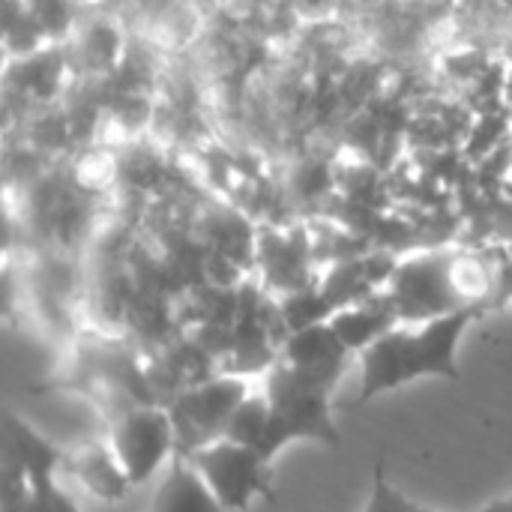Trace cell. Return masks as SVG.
I'll use <instances>...</instances> for the list:
<instances>
[{"label": "cell", "instance_id": "cell-15", "mask_svg": "<svg viewBox=\"0 0 512 512\" xmlns=\"http://www.w3.org/2000/svg\"><path fill=\"white\" fill-rule=\"evenodd\" d=\"M414 512H441V510H429V507H420V504H417V510ZM480 512H486V510H480Z\"/></svg>", "mask_w": 512, "mask_h": 512}, {"label": "cell", "instance_id": "cell-14", "mask_svg": "<svg viewBox=\"0 0 512 512\" xmlns=\"http://www.w3.org/2000/svg\"><path fill=\"white\" fill-rule=\"evenodd\" d=\"M483 510L486 512H512V495H504V498H498V501L486 504Z\"/></svg>", "mask_w": 512, "mask_h": 512}, {"label": "cell", "instance_id": "cell-6", "mask_svg": "<svg viewBox=\"0 0 512 512\" xmlns=\"http://www.w3.org/2000/svg\"><path fill=\"white\" fill-rule=\"evenodd\" d=\"M279 360L288 363L291 369L303 372L306 378L336 390V384H339V378L351 360V351L336 336L330 321H324V324L288 333L282 348H279Z\"/></svg>", "mask_w": 512, "mask_h": 512}, {"label": "cell", "instance_id": "cell-11", "mask_svg": "<svg viewBox=\"0 0 512 512\" xmlns=\"http://www.w3.org/2000/svg\"><path fill=\"white\" fill-rule=\"evenodd\" d=\"M222 438L237 441V444L261 453L267 462H273L288 447V441H285V435H282V429L276 423V414H273V408H270L264 393H258V396L249 393L246 396V402L231 414Z\"/></svg>", "mask_w": 512, "mask_h": 512}, {"label": "cell", "instance_id": "cell-7", "mask_svg": "<svg viewBox=\"0 0 512 512\" xmlns=\"http://www.w3.org/2000/svg\"><path fill=\"white\" fill-rule=\"evenodd\" d=\"M3 441H6V480L9 483H45L57 480V471L66 465V453L54 447L42 432L30 423L6 411L3 420Z\"/></svg>", "mask_w": 512, "mask_h": 512}, {"label": "cell", "instance_id": "cell-9", "mask_svg": "<svg viewBox=\"0 0 512 512\" xmlns=\"http://www.w3.org/2000/svg\"><path fill=\"white\" fill-rule=\"evenodd\" d=\"M399 321L393 303L387 300V294H375V297H366L360 303H351V306H342L333 312L330 318V327L336 330V336L345 342V348L351 354H363L366 348H372L384 333H390Z\"/></svg>", "mask_w": 512, "mask_h": 512}, {"label": "cell", "instance_id": "cell-10", "mask_svg": "<svg viewBox=\"0 0 512 512\" xmlns=\"http://www.w3.org/2000/svg\"><path fill=\"white\" fill-rule=\"evenodd\" d=\"M150 512H225V507L192 468V462L177 453L156 483Z\"/></svg>", "mask_w": 512, "mask_h": 512}, {"label": "cell", "instance_id": "cell-5", "mask_svg": "<svg viewBox=\"0 0 512 512\" xmlns=\"http://www.w3.org/2000/svg\"><path fill=\"white\" fill-rule=\"evenodd\" d=\"M246 396H249V384L243 375L234 372L210 375L201 378L198 384L183 387L168 405L177 429L180 456H189L192 450L222 438L231 414L246 402Z\"/></svg>", "mask_w": 512, "mask_h": 512}, {"label": "cell", "instance_id": "cell-3", "mask_svg": "<svg viewBox=\"0 0 512 512\" xmlns=\"http://www.w3.org/2000/svg\"><path fill=\"white\" fill-rule=\"evenodd\" d=\"M108 444L117 453L135 489L162 477V471L180 453L177 429H174L168 405H153V402L126 408L114 420Z\"/></svg>", "mask_w": 512, "mask_h": 512}, {"label": "cell", "instance_id": "cell-1", "mask_svg": "<svg viewBox=\"0 0 512 512\" xmlns=\"http://www.w3.org/2000/svg\"><path fill=\"white\" fill-rule=\"evenodd\" d=\"M477 318L480 312H456L420 324H396L357 357L360 384L354 408L417 381H459V345Z\"/></svg>", "mask_w": 512, "mask_h": 512}, {"label": "cell", "instance_id": "cell-13", "mask_svg": "<svg viewBox=\"0 0 512 512\" xmlns=\"http://www.w3.org/2000/svg\"><path fill=\"white\" fill-rule=\"evenodd\" d=\"M417 504L411 498H405L390 480H387V471H384V462L375 465V477H372V492H369V501L363 512H414Z\"/></svg>", "mask_w": 512, "mask_h": 512}, {"label": "cell", "instance_id": "cell-2", "mask_svg": "<svg viewBox=\"0 0 512 512\" xmlns=\"http://www.w3.org/2000/svg\"><path fill=\"white\" fill-rule=\"evenodd\" d=\"M264 396L276 414V423L288 444L318 441L324 447H339V429L333 420V390L276 360L267 369Z\"/></svg>", "mask_w": 512, "mask_h": 512}, {"label": "cell", "instance_id": "cell-8", "mask_svg": "<svg viewBox=\"0 0 512 512\" xmlns=\"http://www.w3.org/2000/svg\"><path fill=\"white\" fill-rule=\"evenodd\" d=\"M66 465L75 483L99 501L114 504V501H123L135 489L117 453L111 450V444H87L75 450L72 456H66Z\"/></svg>", "mask_w": 512, "mask_h": 512}, {"label": "cell", "instance_id": "cell-12", "mask_svg": "<svg viewBox=\"0 0 512 512\" xmlns=\"http://www.w3.org/2000/svg\"><path fill=\"white\" fill-rule=\"evenodd\" d=\"M3 512H81L57 480L45 483H9L3 495Z\"/></svg>", "mask_w": 512, "mask_h": 512}, {"label": "cell", "instance_id": "cell-4", "mask_svg": "<svg viewBox=\"0 0 512 512\" xmlns=\"http://www.w3.org/2000/svg\"><path fill=\"white\" fill-rule=\"evenodd\" d=\"M186 459L210 486V492L219 498L225 512H246L255 501L273 495V477H270L273 462H267L261 453L237 441L216 438L192 450Z\"/></svg>", "mask_w": 512, "mask_h": 512}]
</instances>
